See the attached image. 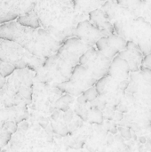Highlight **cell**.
<instances>
[{
  "instance_id": "cell-1",
  "label": "cell",
  "mask_w": 151,
  "mask_h": 152,
  "mask_svg": "<svg viewBox=\"0 0 151 152\" xmlns=\"http://www.w3.org/2000/svg\"><path fill=\"white\" fill-rule=\"evenodd\" d=\"M34 10L42 28L62 43L76 37L77 24L88 18L75 9L72 0H38Z\"/></svg>"
},
{
  "instance_id": "cell-2",
  "label": "cell",
  "mask_w": 151,
  "mask_h": 152,
  "mask_svg": "<svg viewBox=\"0 0 151 152\" xmlns=\"http://www.w3.org/2000/svg\"><path fill=\"white\" fill-rule=\"evenodd\" d=\"M0 39L15 42L42 60L54 54L63 44L44 28H27L16 20L0 25Z\"/></svg>"
},
{
  "instance_id": "cell-3",
  "label": "cell",
  "mask_w": 151,
  "mask_h": 152,
  "mask_svg": "<svg viewBox=\"0 0 151 152\" xmlns=\"http://www.w3.org/2000/svg\"><path fill=\"white\" fill-rule=\"evenodd\" d=\"M113 24L115 33L127 41H133L144 55L151 53V23L121 7L116 0H108L101 7Z\"/></svg>"
},
{
  "instance_id": "cell-4",
  "label": "cell",
  "mask_w": 151,
  "mask_h": 152,
  "mask_svg": "<svg viewBox=\"0 0 151 152\" xmlns=\"http://www.w3.org/2000/svg\"><path fill=\"white\" fill-rule=\"evenodd\" d=\"M0 61L12 64L18 69H24L29 66V61L39 64L43 60L32 55L15 42L0 39Z\"/></svg>"
},
{
  "instance_id": "cell-5",
  "label": "cell",
  "mask_w": 151,
  "mask_h": 152,
  "mask_svg": "<svg viewBox=\"0 0 151 152\" xmlns=\"http://www.w3.org/2000/svg\"><path fill=\"white\" fill-rule=\"evenodd\" d=\"M111 62L112 60L98 51L95 46L90 47L79 60V64L85 66L96 80L108 74Z\"/></svg>"
},
{
  "instance_id": "cell-6",
  "label": "cell",
  "mask_w": 151,
  "mask_h": 152,
  "mask_svg": "<svg viewBox=\"0 0 151 152\" xmlns=\"http://www.w3.org/2000/svg\"><path fill=\"white\" fill-rule=\"evenodd\" d=\"M127 43V40L115 33L109 37H102L98 40L95 47L105 56L113 60L120 52L126 49Z\"/></svg>"
},
{
  "instance_id": "cell-7",
  "label": "cell",
  "mask_w": 151,
  "mask_h": 152,
  "mask_svg": "<svg viewBox=\"0 0 151 152\" xmlns=\"http://www.w3.org/2000/svg\"><path fill=\"white\" fill-rule=\"evenodd\" d=\"M102 37H105L104 34L88 19L80 21L76 28V37L89 46H95L98 40Z\"/></svg>"
},
{
  "instance_id": "cell-8",
  "label": "cell",
  "mask_w": 151,
  "mask_h": 152,
  "mask_svg": "<svg viewBox=\"0 0 151 152\" xmlns=\"http://www.w3.org/2000/svg\"><path fill=\"white\" fill-rule=\"evenodd\" d=\"M120 57L125 59L129 65L130 71L137 72L141 69V65L145 57L140 47L133 41H128L126 49L118 53Z\"/></svg>"
},
{
  "instance_id": "cell-9",
  "label": "cell",
  "mask_w": 151,
  "mask_h": 152,
  "mask_svg": "<svg viewBox=\"0 0 151 152\" xmlns=\"http://www.w3.org/2000/svg\"><path fill=\"white\" fill-rule=\"evenodd\" d=\"M88 20L98 28L105 37H109V35L115 34L113 24L109 20L105 12L101 9H96L88 13Z\"/></svg>"
},
{
  "instance_id": "cell-10",
  "label": "cell",
  "mask_w": 151,
  "mask_h": 152,
  "mask_svg": "<svg viewBox=\"0 0 151 152\" xmlns=\"http://www.w3.org/2000/svg\"><path fill=\"white\" fill-rule=\"evenodd\" d=\"M22 12L18 0H0V21L7 23L16 20Z\"/></svg>"
},
{
  "instance_id": "cell-11",
  "label": "cell",
  "mask_w": 151,
  "mask_h": 152,
  "mask_svg": "<svg viewBox=\"0 0 151 152\" xmlns=\"http://www.w3.org/2000/svg\"><path fill=\"white\" fill-rule=\"evenodd\" d=\"M16 21L20 23V25L27 27V28H42L39 18L35 12V10H32L23 15H20L17 18Z\"/></svg>"
},
{
  "instance_id": "cell-12",
  "label": "cell",
  "mask_w": 151,
  "mask_h": 152,
  "mask_svg": "<svg viewBox=\"0 0 151 152\" xmlns=\"http://www.w3.org/2000/svg\"><path fill=\"white\" fill-rule=\"evenodd\" d=\"M15 69H16V68L12 64L7 63V62H4V61H0V74H1L2 77L9 76Z\"/></svg>"
},
{
  "instance_id": "cell-13",
  "label": "cell",
  "mask_w": 151,
  "mask_h": 152,
  "mask_svg": "<svg viewBox=\"0 0 151 152\" xmlns=\"http://www.w3.org/2000/svg\"><path fill=\"white\" fill-rule=\"evenodd\" d=\"M98 94H99V93H98L96 87L92 86V87L88 88V89L85 91V93L84 95H85V99H86L87 102H92V101H93V100L96 99Z\"/></svg>"
},
{
  "instance_id": "cell-14",
  "label": "cell",
  "mask_w": 151,
  "mask_h": 152,
  "mask_svg": "<svg viewBox=\"0 0 151 152\" xmlns=\"http://www.w3.org/2000/svg\"><path fill=\"white\" fill-rule=\"evenodd\" d=\"M108 81H109V77H108V76L106 75V76H104L103 77L100 78V79L96 82L95 87H96V89H97V91H98L99 94H101V93L103 92V90L105 89V86H106Z\"/></svg>"
},
{
  "instance_id": "cell-15",
  "label": "cell",
  "mask_w": 151,
  "mask_h": 152,
  "mask_svg": "<svg viewBox=\"0 0 151 152\" xmlns=\"http://www.w3.org/2000/svg\"><path fill=\"white\" fill-rule=\"evenodd\" d=\"M142 65L144 68H148V69H151V53L150 54H148V55H146L144 57Z\"/></svg>"
},
{
  "instance_id": "cell-16",
  "label": "cell",
  "mask_w": 151,
  "mask_h": 152,
  "mask_svg": "<svg viewBox=\"0 0 151 152\" xmlns=\"http://www.w3.org/2000/svg\"><path fill=\"white\" fill-rule=\"evenodd\" d=\"M121 133H122V135H123L125 138H126V139H130V138H131V134H130V132H129V130H126V129H122Z\"/></svg>"
},
{
  "instance_id": "cell-17",
  "label": "cell",
  "mask_w": 151,
  "mask_h": 152,
  "mask_svg": "<svg viewBox=\"0 0 151 152\" xmlns=\"http://www.w3.org/2000/svg\"><path fill=\"white\" fill-rule=\"evenodd\" d=\"M77 102H78V103H79V104H85L87 101H86V99H85V95L83 94V95H80V96L77 98Z\"/></svg>"
},
{
  "instance_id": "cell-18",
  "label": "cell",
  "mask_w": 151,
  "mask_h": 152,
  "mask_svg": "<svg viewBox=\"0 0 151 152\" xmlns=\"http://www.w3.org/2000/svg\"><path fill=\"white\" fill-rule=\"evenodd\" d=\"M148 6H150V7H151V0H142Z\"/></svg>"
},
{
  "instance_id": "cell-19",
  "label": "cell",
  "mask_w": 151,
  "mask_h": 152,
  "mask_svg": "<svg viewBox=\"0 0 151 152\" xmlns=\"http://www.w3.org/2000/svg\"><path fill=\"white\" fill-rule=\"evenodd\" d=\"M1 24H2V23H1V21H0V25H1Z\"/></svg>"
}]
</instances>
